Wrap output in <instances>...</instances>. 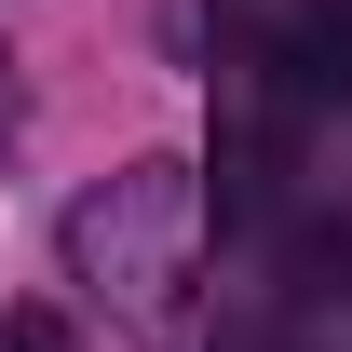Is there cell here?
<instances>
[{
    "mask_svg": "<svg viewBox=\"0 0 352 352\" xmlns=\"http://www.w3.org/2000/svg\"><path fill=\"white\" fill-rule=\"evenodd\" d=\"M68 271L122 311L135 339H190V285H204V176L190 163H122L109 190L68 204Z\"/></svg>",
    "mask_w": 352,
    "mask_h": 352,
    "instance_id": "6da1fadb",
    "label": "cell"
},
{
    "mask_svg": "<svg viewBox=\"0 0 352 352\" xmlns=\"http://www.w3.org/2000/svg\"><path fill=\"white\" fill-rule=\"evenodd\" d=\"M0 352H82V325H68V311H41V298H28V311H14V325H0Z\"/></svg>",
    "mask_w": 352,
    "mask_h": 352,
    "instance_id": "7a4b0ae2",
    "label": "cell"
}]
</instances>
